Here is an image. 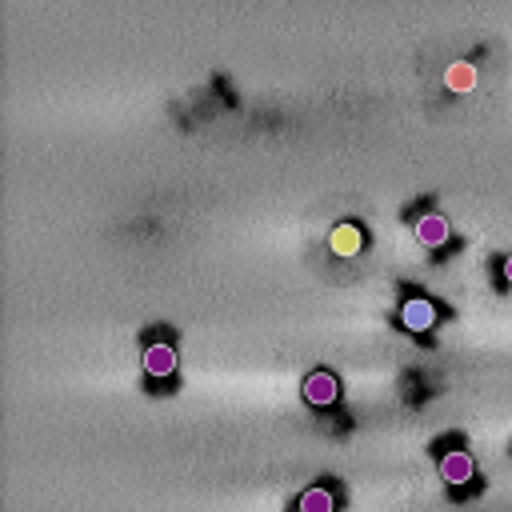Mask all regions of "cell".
<instances>
[{"instance_id":"obj_4","label":"cell","mask_w":512,"mask_h":512,"mask_svg":"<svg viewBox=\"0 0 512 512\" xmlns=\"http://www.w3.org/2000/svg\"><path fill=\"white\" fill-rule=\"evenodd\" d=\"M300 396H304V404H312V408H336V404H340V380H336V372L312 368V372L304 376V384H300Z\"/></svg>"},{"instance_id":"obj_6","label":"cell","mask_w":512,"mask_h":512,"mask_svg":"<svg viewBox=\"0 0 512 512\" xmlns=\"http://www.w3.org/2000/svg\"><path fill=\"white\" fill-rule=\"evenodd\" d=\"M328 248H332L336 256H356V252L364 248V228H360L356 220H340V224L332 228V236H328Z\"/></svg>"},{"instance_id":"obj_1","label":"cell","mask_w":512,"mask_h":512,"mask_svg":"<svg viewBox=\"0 0 512 512\" xmlns=\"http://www.w3.org/2000/svg\"><path fill=\"white\" fill-rule=\"evenodd\" d=\"M436 456H440V480L448 488L468 492L476 484V464H472V456L464 448H436Z\"/></svg>"},{"instance_id":"obj_8","label":"cell","mask_w":512,"mask_h":512,"mask_svg":"<svg viewBox=\"0 0 512 512\" xmlns=\"http://www.w3.org/2000/svg\"><path fill=\"white\" fill-rule=\"evenodd\" d=\"M444 88L448 92H472L476 88V64L472 60H452L444 72Z\"/></svg>"},{"instance_id":"obj_9","label":"cell","mask_w":512,"mask_h":512,"mask_svg":"<svg viewBox=\"0 0 512 512\" xmlns=\"http://www.w3.org/2000/svg\"><path fill=\"white\" fill-rule=\"evenodd\" d=\"M500 284H504V288H512V256H504V260H500Z\"/></svg>"},{"instance_id":"obj_5","label":"cell","mask_w":512,"mask_h":512,"mask_svg":"<svg viewBox=\"0 0 512 512\" xmlns=\"http://www.w3.org/2000/svg\"><path fill=\"white\" fill-rule=\"evenodd\" d=\"M412 232H416V240H420L424 248H432V252L452 240V224H448L440 212H420V216L412 220Z\"/></svg>"},{"instance_id":"obj_2","label":"cell","mask_w":512,"mask_h":512,"mask_svg":"<svg viewBox=\"0 0 512 512\" xmlns=\"http://www.w3.org/2000/svg\"><path fill=\"white\" fill-rule=\"evenodd\" d=\"M436 320H440V308H436L428 296L408 292V296L400 300V328H404V332L424 336V332H432V328H436Z\"/></svg>"},{"instance_id":"obj_3","label":"cell","mask_w":512,"mask_h":512,"mask_svg":"<svg viewBox=\"0 0 512 512\" xmlns=\"http://www.w3.org/2000/svg\"><path fill=\"white\" fill-rule=\"evenodd\" d=\"M140 364H144V372H148L152 380H168V376H176V348H172V340L152 332V336L144 340Z\"/></svg>"},{"instance_id":"obj_7","label":"cell","mask_w":512,"mask_h":512,"mask_svg":"<svg viewBox=\"0 0 512 512\" xmlns=\"http://www.w3.org/2000/svg\"><path fill=\"white\" fill-rule=\"evenodd\" d=\"M296 512H336V488L332 484H312L296 496Z\"/></svg>"}]
</instances>
